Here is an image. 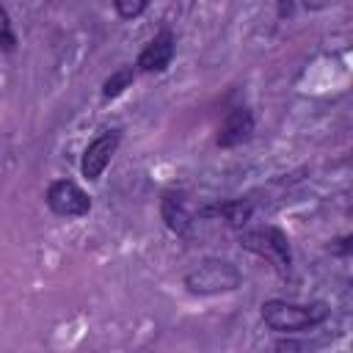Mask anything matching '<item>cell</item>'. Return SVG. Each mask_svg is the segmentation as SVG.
I'll use <instances>...</instances> for the list:
<instances>
[{
  "instance_id": "obj_8",
  "label": "cell",
  "mask_w": 353,
  "mask_h": 353,
  "mask_svg": "<svg viewBox=\"0 0 353 353\" xmlns=\"http://www.w3.org/2000/svg\"><path fill=\"white\" fill-rule=\"evenodd\" d=\"M160 218L174 234L188 237L190 229H193V218L196 215L188 210V201H185V196L179 190H165L163 199H160Z\"/></svg>"
},
{
  "instance_id": "obj_15",
  "label": "cell",
  "mask_w": 353,
  "mask_h": 353,
  "mask_svg": "<svg viewBox=\"0 0 353 353\" xmlns=\"http://www.w3.org/2000/svg\"><path fill=\"white\" fill-rule=\"evenodd\" d=\"M292 14V0H279V17H290Z\"/></svg>"
},
{
  "instance_id": "obj_13",
  "label": "cell",
  "mask_w": 353,
  "mask_h": 353,
  "mask_svg": "<svg viewBox=\"0 0 353 353\" xmlns=\"http://www.w3.org/2000/svg\"><path fill=\"white\" fill-rule=\"evenodd\" d=\"M350 234H345V237H339V240H334L331 243V254H339V256H347L350 254Z\"/></svg>"
},
{
  "instance_id": "obj_6",
  "label": "cell",
  "mask_w": 353,
  "mask_h": 353,
  "mask_svg": "<svg viewBox=\"0 0 353 353\" xmlns=\"http://www.w3.org/2000/svg\"><path fill=\"white\" fill-rule=\"evenodd\" d=\"M174 52H176V39L171 30H160L154 33V39H149V44L138 52L135 58V69L138 72H146V74H157V72H165L174 61Z\"/></svg>"
},
{
  "instance_id": "obj_11",
  "label": "cell",
  "mask_w": 353,
  "mask_h": 353,
  "mask_svg": "<svg viewBox=\"0 0 353 353\" xmlns=\"http://www.w3.org/2000/svg\"><path fill=\"white\" fill-rule=\"evenodd\" d=\"M0 50H6V52L17 50V33H14L11 17H8V11L3 6H0Z\"/></svg>"
},
{
  "instance_id": "obj_9",
  "label": "cell",
  "mask_w": 353,
  "mask_h": 353,
  "mask_svg": "<svg viewBox=\"0 0 353 353\" xmlns=\"http://www.w3.org/2000/svg\"><path fill=\"white\" fill-rule=\"evenodd\" d=\"M199 218H221L226 221L229 226L234 229H243L251 218H254V204L248 199H226V201H218L212 207H201L196 212Z\"/></svg>"
},
{
  "instance_id": "obj_3",
  "label": "cell",
  "mask_w": 353,
  "mask_h": 353,
  "mask_svg": "<svg viewBox=\"0 0 353 353\" xmlns=\"http://www.w3.org/2000/svg\"><path fill=\"white\" fill-rule=\"evenodd\" d=\"M240 245L262 259H268L270 265H276L281 273L290 270L292 265V248L287 234L279 226H265V229H245L240 232Z\"/></svg>"
},
{
  "instance_id": "obj_5",
  "label": "cell",
  "mask_w": 353,
  "mask_h": 353,
  "mask_svg": "<svg viewBox=\"0 0 353 353\" xmlns=\"http://www.w3.org/2000/svg\"><path fill=\"white\" fill-rule=\"evenodd\" d=\"M119 143H121V132L119 130H105L94 141H88V146L83 149V157H80V174L88 182H97L105 174V168L110 165Z\"/></svg>"
},
{
  "instance_id": "obj_14",
  "label": "cell",
  "mask_w": 353,
  "mask_h": 353,
  "mask_svg": "<svg viewBox=\"0 0 353 353\" xmlns=\"http://www.w3.org/2000/svg\"><path fill=\"white\" fill-rule=\"evenodd\" d=\"M336 0H303V8H309V11H320V8H328V6H334Z\"/></svg>"
},
{
  "instance_id": "obj_12",
  "label": "cell",
  "mask_w": 353,
  "mask_h": 353,
  "mask_svg": "<svg viewBox=\"0 0 353 353\" xmlns=\"http://www.w3.org/2000/svg\"><path fill=\"white\" fill-rule=\"evenodd\" d=\"M113 8L121 19H138L149 8V0H113Z\"/></svg>"
},
{
  "instance_id": "obj_1",
  "label": "cell",
  "mask_w": 353,
  "mask_h": 353,
  "mask_svg": "<svg viewBox=\"0 0 353 353\" xmlns=\"http://www.w3.org/2000/svg\"><path fill=\"white\" fill-rule=\"evenodd\" d=\"M328 306L314 301V303H295V301H284V298H268L259 306V317L262 323L276 331V334H303L312 331L317 325H323L328 320Z\"/></svg>"
},
{
  "instance_id": "obj_7",
  "label": "cell",
  "mask_w": 353,
  "mask_h": 353,
  "mask_svg": "<svg viewBox=\"0 0 353 353\" xmlns=\"http://www.w3.org/2000/svg\"><path fill=\"white\" fill-rule=\"evenodd\" d=\"M251 135H254V113H251L245 105H237V108H232V110L221 119L215 143H218L221 149H234V146L245 143Z\"/></svg>"
},
{
  "instance_id": "obj_10",
  "label": "cell",
  "mask_w": 353,
  "mask_h": 353,
  "mask_svg": "<svg viewBox=\"0 0 353 353\" xmlns=\"http://www.w3.org/2000/svg\"><path fill=\"white\" fill-rule=\"evenodd\" d=\"M135 74H138V69L130 66V63L113 69V72L102 80V99H116V97H121V94L135 83Z\"/></svg>"
},
{
  "instance_id": "obj_4",
  "label": "cell",
  "mask_w": 353,
  "mask_h": 353,
  "mask_svg": "<svg viewBox=\"0 0 353 353\" xmlns=\"http://www.w3.org/2000/svg\"><path fill=\"white\" fill-rule=\"evenodd\" d=\"M47 207L58 218H83L91 212V196L72 179H55L47 185Z\"/></svg>"
},
{
  "instance_id": "obj_2",
  "label": "cell",
  "mask_w": 353,
  "mask_h": 353,
  "mask_svg": "<svg viewBox=\"0 0 353 353\" xmlns=\"http://www.w3.org/2000/svg\"><path fill=\"white\" fill-rule=\"evenodd\" d=\"M182 284L188 287L190 295H223V292H234L243 284V273L229 259L207 256L182 276Z\"/></svg>"
}]
</instances>
